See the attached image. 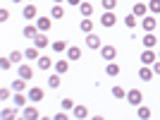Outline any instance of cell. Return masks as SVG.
Here are the masks:
<instances>
[{
  "label": "cell",
  "instance_id": "cell-29",
  "mask_svg": "<svg viewBox=\"0 0 160 120\" xmlns=\"http://www.w3.org/2000/svg\"><path fill=\"white\" fill-rule=\"evenodd\" d=\"M50 48H53V53H65V51H67V43H65V41H53Z\"/></svg>",
  "mask_w": 160,
  "mask_h": 120
},
{
  "label": "cell",
  "instance_id": "cell-40",
  "mask_svg": "<svg viewBox=\"0 0 160 120\" xmlns=\"http://www.w3.org/2000/svg\"><path fill=\"white\" fill-rule=\"evenodd\" d=\"M7 19H10V12L2 7V10H0V22H7Z\"/></svg>",
  "mask_w": 160,
  "mask_h": 120
},
{
  "label": "cell",
  "instance_id": "cell-13",
  "mask_svg": "<svg viewBox=\"0 0 160 120\" xmlns=\"http://www.w3.org/2000/svg\"><path fill=\"white\" fill-rule=\"evenodd\" d=\"M22 34H24V36H27V39H36V36H38V27H36V24H31V22H29V24H27V27H24V31H22Z\"/></svg>",
  "mask_w": 160,
  "mask_h": 120
},
{
  "label": "cell",
  "instance_id": "cell-31",
  "mask_svg": "<svg viewBox=\"0 0 160 120\" xmlns=\"http://www.w3.org/2000/svg\"><path fill=\"white\" fill-rule=\"evenodd\" d=\"M0 118H2V120H12V118H17V111H14V108H2Z\"/></svg>",
  "mask_w": 160,
  "mask_h": 120
},
{
  "label": "cell",
  "instance_id": "cell-28",
  "mask_svg": "<svg viewBox=\"0 0 160 120\" xmlns=\"http://www.w3.org/2000/svg\"><path fill=\"white\" fill-rule=\"evenodd\" d=\"M60 84H62V77H60V74H50V77H48V87H50V89H58Z\"/></svg>",
  "mask_w": 160,
  "mask_h": 120
},
{
  "label": "cell",
  "instance_id": "cell-7",
  "mask_svg": "<svg viewBox=\"0 0 160 120\" xmlns=\"http://www.w3.org/2000/svg\"><path fill=\"white\" fill-rule=\"evenodd\" d=\"M36 14H38L36 5H33V3H27V5H24V10H22V17H27L29 22H33V19H36Z\"/></svg>",
  "mask_w": 160,
  "mask_h": 120
},
{
  "label": "cell",
  "instance_id": "cell-26",
  "mask_svg": "<svg viewBox=\"0 0 160 120\" xmlns=\"http://www.w3.org/2000/svg\"><path fill=\"white\" fill-rule=\"evenodd\" d=\"M155 43H158V39L153 36V31H146V36H143V48H153Z\"/></svg>",
  "mask_w": 160,
  "mask_h": 120
},
{
  "label": "cell",
  "instance_id": "cell-44",
  "mask_svg": "<svg viewBox=\"0 0 160 120\" xmlns=\"http://www.w3.org/2000/svg\"><path fill=\"white\" fill-rule=\"evenodd\" d=\"M12 3H22V0H12Z\"/></svg>",
  "mask_w": 160,
  "mask_h": 120
},
{
  "label": "cell",
  "instance_id": "cell-16",
  "mask_svg": "<svg viewBox=\"0 0 160 120\" xmlns=\"http://www.w3.org/2000/svg\"><path fill=\"white\" fill-rule=\"evenodd\" d=\"M17 72H19V77H24V79H31L33 77V67L31 65H19V70H17Z\"/></svg>",
  "mask_w": 160,
  "mask_h": 120
},
{
  "label": "cell",
  "instance_id": "cell-18",
  "mask_svg": "<svg viewBox=\"0 0 160 120\" xmlns=\"http://www.w3.org/2000/svg\"><path fill=\"white\" fill-rule=\"evenodd\" d=\"M50 67H53V60L48 58V55H41V58H38V70H43V72H48Z\"/></svg>",
  "mask_w": 160,
  "mask_h": 120
},
{
  "label": "cell",
  "instance_id": "cell-39",
  "mask_svg": "<svg viewBox=\"0 0 160 120\" xmlns=\"http://www.w3.org/2000/svg\"><path fill=\"white\" fill-rule=\"evenodd\" d=\"M10 89H12V87H10ZM10 89H7V87H2V89H0V99H2V101H7V99H10Z\"/></svg>",
  "mask_w": 160,
  "mask_h": 120
},
{
  "label": "cell",
  "instance_id": "cell-30",
  "mask_svg": "<svg viewBox=\"0 0 160 120\" xmlns=\"http://www.w3.org/2000/svg\"><path fill=\"white\" fill-rule=\"evenodd\" d=\"M50 17H53V19H62V17H65V10H62V5H53V10H50Z\"/></svg>",
  "mask_w": 160,
  "mask_h": 120
},
{
  "label": "cell",
  "instance_id": "cell-25",
  "mask_svg": "<svg viewBox=\"0 0 160 120\" xmlns=\"http://www.w3.org/2000/svg\"><path fill=\"white\" fill-rule=\"evenodd\" d=\"M72 113H74V118H81V120H84V118H88V108L79 103V106H74V111H72Z\"/></svg>",
  "mask_w": 160,
  "mask_h": 120
},
{
  "label": "cell",
  "instance_id": "cell-9",
  "mask_svg": "<svg viewBox=\"0 0 160 120\" xmlns=\"http://www.w3.org/2000/svg\"><path fill=\"white\" fill-rule=\"evenodd\" d=\"M141 27H143V31H153L155 27H158V19L155 17H141Z\"/></svg>",
  "mask_w": 160,
  "mask_h": 120
},
{
  "label": "cell",
  "instance_id": "cell-10",
  "mask_svg": "<svg viewBox=\"0 0 160 120\" xmlns=\"http://www.w3.org/2000/svg\"><path fill=\"white\" fill-rule=\"evenodd\" d=\"M153 67L151 65H141V70H139V79H143V82H151L153 79Z\"/></svg>",
  "mask_w": 160,
  "mask_h": 120
},
{
  "label": "cell",
  "instance_id": "cell-32",
  "mask_svg": "<svg viewBox=\"0 0 160 120\" xmlns=\"http://www.w3.org/2000/svg\"><path fill=\"white\" fill-rule=\"evenodd\" d=\"M124 24H127V27L129 29H134V27H136V24H139V17H136V14H127V17H124Z\"/></svg>",
  "mask_w": 160,
  "mask_h": 120
},
{
  "label": "cell",
  "instance_id": "cell-22",
  "mask_svg": "<svg viewBox=\"0 0 160 120\" xmlns=\"http://www.w3.org/2000/svg\"><path fill=\"white\" fill-rule=\"evenodd\" d=\"M14 106H17V108L27 106V94H24V91H14Z\"/></svg>",
  "mask_w": 160,
  "mask_h": 120
},
{
  "label": "cell",
  "instance_id": "cell-8",
  "mask_svg": "<svg viewBox=\"0 0 160 120\" xmlns=\"http://www.w3.org/2000/svg\"><path fill=\"white\" fill-rule=\"evenodd\" d=\"M22 118H27V120H38L41 113H38V108H33V106H24V108H22Z\"/></svg>",
  "mask_w": 160,
  "mask_h": 120
},
{
  "label": "cell",
  "instance_id": "cell-27",
  "mask_svg": "<svg viewBox=\"0 0 160 120\" xmlns=\"http://www.w3.org/2000/svg\"><path fill=\"white\" fill-rule=\"evenodd\" d=\"M33 46L36 48H48V36L46 34H38V36L33 39Z\"/></svg>",
  "mask_w": 160,
  "mask_h": 120
},
{
  "label": "cell",
  "instance_id": "cell-34",
  "mask_svg": "<svg viewBox=\"0 0 160 120\" xmlns=\"http://www.w3.org/2000/svg\"><path fill=\"white\" fill-rule=\"evenodd\" d=\"M60 106H62V111H74V106H77V103H74L72 99H62Z\"/></svg>",
  "mask_w": 160,
  "mask_h": 120
},
{
  "label": "cell",
  "instance_id": "cell-19",
  "mask_svg": "<svg viewBox=\"0 0 160 120\" xmlns=\"http://www.w3.org/2000/svg\"><path fill=\"white\" fill-rule=\"evenodd\" d=\"M79 29H81L84 34H91V31H93V19H88V17H84V19L79 22Z\"/></svg>",
  "mask_w": 160,
  "mask_h": 120
},
{
  "label": "cell",
  "instance_id": "cell-43",
  "mask_svg": "<svg viewBox=\"0 0 160 120\" xmlns=\"http://www.w3.org/2000/svg\"><path fill=\"white\" fill-rule=\"evenodd\" d=\"M53 3H55V5H60V3H65V0H53Z\"/></svg>",
  "mask_w": 160,
  "mask_h": 120
},
{
  "label": "cell",
  "instance_id": "cell-20",
  "mask_svg": "<svg viewBox=\"0 0 160 120\" xmlns=\"http://www.w3.org/2000/svg\"><path fill=\"white\" fill-rule=\"evenodd\" d=\"M38 51H41V48H36V46L27 48V51H24V58H27L29 63H31V60H38V58H41V55H38Z\"/></svg>",
  "mask_w": 160,
  "mask_h": 120
},
{
  "label": "cell",
  "instance_id": "cell-5",
  "mask_svg": "<svg viewBox=\"0 0 160 120\" xmlns=\"http://www.w3.org/2000/svg\"><path fill=\"white\" fill-rule=\"evenodd\" d=\"M155 60H158V53H153V48H143V53H141V65H153Z\"/></svg>",
  "mask_w": 160,
  "mask_h": 120
},
{
  "label": "cell",
  "instance_id": "cell-1",
  "mask_svg": "<svg viewBox=\"0 0 160 120\" xmlns=\"http://www.w3.org/2000/svg\"><path fill=\"white\" fill-rule=\"evenodd\" d=\"M115 24H117V14H115V10H103V17H100V27L112 29Z\"/></svg>",
  "mask_w": 160,
  "mask_h": 120
},
{
  "label": "cell",
  "instance_id": "cell-33",
  "mask_svg": "<svg viewBox=\"0 0 160 120\" xmlns=\"http://www.w3.org/2000/svg\"><path fill=\"white\" fill-rule=\"evenodd\" d=\"M148 12L151 14H160V0H151V3H148Z\"/></svg>",
  "mask_w": 160,
  "mask_h": 120
},
{
  "label": "cell",
  "instance_id": "cell-46",
  "mask_svg": "<svg viewBox=\"0 0 160 120\" xmlns=\"http://www.w3.org/2000/svg\"><path fill=\"white\" fill-rule=\"evenodd\" d=\"M29 3H31V0H29Z\"/></svg>",
  "mask_w": 160,
  "mask_h": 120
},
{
  "label": "cell",
  "instance_id": "cell-36",
  "mask_svg": "<svg viewBox=\"0 0 160 120\" xmlns=\"http://www.w3.org/2000/svg\"><path fill=\"white\" fill-rule=\"evenodd\" d=\"M100 5H103V10H115V7H117V0H100Z\"/></svg>",
  "mask_w": 160,
  "mask_h": 120
},
{
  "label": "cell",
  "instance_id": "cell-41",
  "mask_svg": "<svg viewBox=\"0 0 160 120\" xmlns=\"http://www.w3.org/2000/svg\"><path fill=\"white\" fill-rule=\"evenodd\" d=\"M151 67H153V72H155V74H160V60H155Z\"/></svg>",
  "mask_w": 160,
  "mask_h": 120
},
{
  "label": "cell",
  "instance_id": "cell-6",
  "mask_svg": "<svg viewBox=\"0 0 160 120\" xmlns=\"http://www.w3.org/2000/svg\"><path fill=\"white\" fill-rule=\"evenodd\" d=\"M127 101L132 103V106H141V101H143V94H141L139 89H129V91H127Z\"/></svg>",
  "mask_w": 160,
  "mask_h": 120
},
{
  "label": "cell",
  "instance_id": "cell-45",
  "mask_svg": "<svg viewBox=\"0 0 160 120\" xmlns=\"http://www.w3.org/2000/svg\"><path fill=\"white\" fill-rule=\"evenodd\" d=\"M158 60H160V53H158Z\"/></svg>",
  "mask_w": 160,
  "mask_h": 120
},
{
  "label": "cell",
  "instance_id": "cell-21",
  "mask_svg": "<svg viewBox=\"0 0 160 120\" xmlns=\"http://www.w3.org/2000/svg\"><path fill=\"white\" fill-rule=\"evenodd\" d=\"M136 115H139L141 120H148L153 113H151V108H148V106H143V103H141V106H136Z\"/></svg>",
  "mask_w": 160,
  "mask_h": 120
},
{
  "label": "cell",
  "instance_id": "cell-23",
  "mask_svg": "<svg viewBox=\"0 0 160 120\" xmlns=\"http://www.w3.org/2000/svg\"><path fill=\"white\" fill-rule=\"evenodd\" d=\"M117 74H120V65H117V63H108L105 77H117Z\"/></svg>",
  "mask_w": 160,
  "mask_h": 120
},
{
  "label": "cell",
  "instance_id": "cell-17",
  "mask_svg": "<svg viewBox=\"0 0 160 120\" xmlns=\"http://www.w3.org/2000/svg\"><path fill=\"white\" fill-rule=\"evenodd\" d=\"M79 12H81V17H91V14H93V5H91V3H84V0H81V5H79Z\"/></svg>",
  "mask_w": 160,
  "mask_h": 120
},
{
  "label": "cell",
  "instance_id": "cell-42",
  "mask_svg": "<svg viewBox=\"0 0 160 120\" xmlns=\"http://www.w3.org/2000/svg\"><path fill=\"white\" fill-rule=\"evenodd\" d=\"M67 3H69V5H77V7L81 5V0H67Z\"/></svg>",
  "mask_w": 160,
  "mask_h": 120
},
{
  "label": "cell",
  "instance_id": "cell-37",
  "mask_svg": "<svg viewBox=\"0 0 160 120\" xmlns=\"http://www.w3.org/2000/svg\"><path fill=\"white\" fill-rule=\"evenodd\" d=\"M115 96V99H124V96H127V94H124V89L122 87H112V91H110Z\"/></svg>",
  "mask_w": 160,
  "mask_h": 120
},
{
  "label": "cell",
  "instance_id": "cell-15",
  "mask_svg": "<svg viewBox=\"0 0 160 120\" xmlns=\"http://www.w3.org/2000/svg\"><path fill=\"white\" fill-rule=\"evenodd\" d=\"M67 58L72 60V63H74V60H81V48L79 46H69V48H67Z\"/></svg>",
  "mask_w": 160,
  "mask_h": 120
},
{
  "label": "cell",
  "instance_id": "cell-38",
  "mask_svg": "<svg viewBox=\"0 0 160 120\" xmlns=\"http://www.w3.org/2000/svg\"><path fill=\"white\" fill-rule=\"evenodd\" d=\"M0 67H2V72H7V70L12 67V58H2L0 60Z\"/></svg>",
  "mask_w": 160,
  "mask_h": 120
},
{
  "label": "cell",
  "instance_id": "cell-2",
  "mask_svg": "<svg viewBox=\"0 0 160 120\" xmlns=\"http://www.w3.org/2000/svg\"><path fill=\"white\" fill-rule=\"evenodd\" d=\"M36 27H38L41 34H48L53 27V17H36Z\"/></svg>",
  "mask_w": 160,
  "mask_h": 120
},
{
  "label": "cell",
  "instance_id": "cell-4",
  "mask_svg": "<svg viewBox=\"0 0 160 120\" xmlns=\"http://www.w3.org/2000/svg\"><path fill=\"white\" fill-rule=\"evenodd\" d=\"M86 48H91V51H100V48H103L100 36H96V34H86Z\"/></svg>",
  "mask_w": 160,
  "mask_h": 120
},
{
  "label": "cell",
  "instance_id": "cell-12",
  "mask_svg": "<svg viewBox=\"0 0 160 120\" xmlns=\"http://www.w3.org/2000/svg\"><path fill=\"white\" fill-rule=\"evenodd\" d=\"M69 63H72L69 58H67V60H58V63H55V72H58V74H67V72H69Z\"/></svg>",
  "mask_w": 160,
  "mask_h": 120
},
{
  "label": "cell",
  "instance_id": "cell-24",
  "mask_svg": "<svg viewBox=\"0 0 160 120\" xmlns=\"http://www.w3.org/2000/svg\"><path fill=\"white\" fill-rule=\"evenodd\" d=\"M10 87H12V91H27V79H24V77H19V79H14Z\"/></svg>",
  "mask_w": 160,
  "mask_h": 120
},
{
  "label": "cell",
  "instance_id": "cell-14",
  "mask_svg": "<svg viewBox=\"0 0 160 120\" xmlns=\"http://www.w3.org/2000/svg\"><path fill=\"white\" fill-rule=\"evenodd\" d=\"M132 12L136 14V17H146V14H148V5H146V3H136V5L132 7Z\"/></svg>",
  "mask_w": 160,
  "mask_h": 120
},
{
  "label": "cell",
  "instance_id": "cell-35",
  "mask_svg": "<svg viewBox=\"0 0 160 120\" xmlns=\"http://www.w3.org/2000/svg\"><path fill=\"white\" fill-rule=\"evenodd\" d=\"M10 58H12V63H22V60H24V51H12Z\"/></svg>",
  "mask_w": 160,
  "mask_h": 120
},
{
  "label": "cell",
  "instance_id": "cell-3",
  "mask_svg": "<svg viewBox=\"0 0 160 120\" xmlns=\"http://www.w3.org/2000/svg\"><path fill=\"white\" fill-rule=\"evenodd\" d=\"M100 58L105 60V63H112V60L117 58V48L115 46H103L100 48Z\"/></svg>",
  "mask_w": 160,
  "mask_h": 120
},
{
  "label": "cell",
  "instance_id": "cell-11",
  "mask_svg": "<svg viewBox=\"0 0 160 120\" xmlns=\"http://www.w3.org/2000/svg\"><path fill=\"white\" fill-rule=\"evenodd\" d=\"M29 101H33V103L43 101V89H41V87H31V89H29Z\"/></svg>",
  "mask_w": 160,
  "mask_h": 120
}]
</instances>
